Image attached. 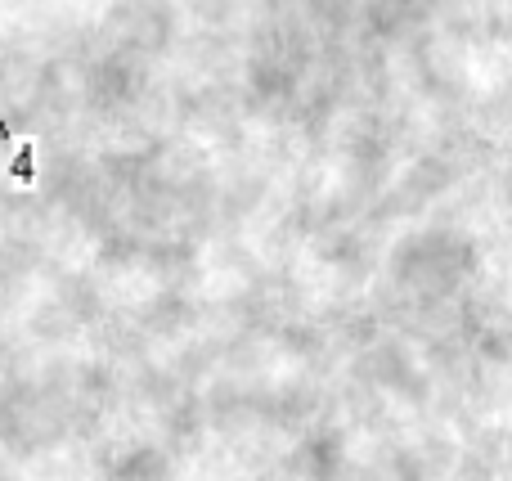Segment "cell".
Returning a JSON list of instances; mask_svg holds the SVG:
<instances>
[{"label": "cell", "mask_w": 512, "mask_h": 481, "mask_svg": "<svg viewBox=\"0 0 512 481\" xmlns=\"http://www.w3.org/2000/svg\"><path fill=\"white\" fill-rule=\"evenodd\" d=\"M32 158H36V144L23 140L18 144V153H14V180L18 185H32Z\"/></svg>", "instance_id": "obj_1"}, {"label": "cell", "mask_w": 512, "mask_h": 481, "mask_svg": "<svg viewBox=\"0 0 512 481\" xmlns=\"http://www.w3.org/2000/svg\"><path fill=\"white\" fill-rule=\"evenodd\" d=\"M0 140H9V122H5V117H0Z\"/></svg>", "instance_id": "obj_2"}]
</instances>
